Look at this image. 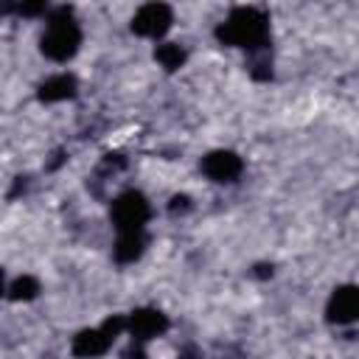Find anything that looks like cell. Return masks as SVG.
<instances>
[{
  "label": "cell",
  "instance_id": "obj_1",
  "mask_svg": "<svg viewBox=\"0 0 359 359\" xmlns=\"http://www.w3.org/2000/svg\"><path fill=\"white\" fill-rule=\"evenodd\" d=\"M216 39L230 48H244L247 53H258L269 48V17L255 6H238L216 25Z\"/></svg>",
  "mask_w": 359,
  "mask_h": 359
},
{
  "label": "cell",
  "instance_id": "obj_2",
  "mask_svg": "<svg viewBox=\"0 0 359 359\" xmlns=\"http://www.w3.org/2000/svg\"><path fill=\"white\" fill-rule=\"evenodd\" d=\"M79 48H81V28L73 20V8L67 6L48 8V25L39 39V50L50 62H67L79 53Z\"/></svg>",
  "mask_w": 359,
  "mask_h": 359
},
{
  "label": "cell",
  "instance_id": "obj_3",
  "mask_svg": "<svg viewBox=\"0 0 359 359\" xmlns=\"http://www.w3.org/2000/svg\"><path fill=\"white\" fill-rule=\"evenodd\" d=\"M123 331H126V314H112V317H107L98 328H84V331H79V334L73 337L70 351H73L76 359H98V356H104V353L112 348V342H115Z\"/></svg>",
  "mask_w": 359,
  "mask_h": 359
},
{
  "label": "cell",
  "instance_id": "obj_4",
  "mask_svg": "<svg viewBox=\"0 0 359 359\" xmlns=\"http://www.w3.org/2000/svg\"><path fill=\"white\" fill-rule=\"evenodd\" d=\"M109 219L118 233H137V230H146L151 219V205L140 191H123L112 199Z\"/></svg>",
  "mask_w": 359,
  "mask_h": 359
},
{
  "label": "cell",
  "instance_id": "obj_5",
  "mask_svg": "<svg viewBox=\"0 0 359 359\" xmlns=\"http://www.w3.org/2000/svg\"><path fill=\"white\" fill-rule=\"evenodd\" d=\"M171 22H174L171 6H165V3H146V6H140V8L135 11V17H132V31H135L137 36L160 39V36L168 34Z\"/></svg>",
  "mask_w": 359,
  "mask_h": 359
},
{
  "label": "cell",
  "instance_id": "obj_6",
  "mask_svg": "<svg viewBox=\"0 0 359 359\" xmlns=\"http://www.w3.org/2000/svg\"><path fill=\"white\" fill-rule=\"evenodd\" d=\"M168 317L160 311V309H151V306H143V309H135L126 314V331L132 334V342H151L157 337H163L168 331Z\"/></svg>",
  "mask_w": 359,
  "mask_h": 359
},
{
  "label": "cell",
  "instance_id": "obj_7",
  "mask_svg": "<svg viewBox=\"0 0 359 359\" xmlns=\"http://www.w3.org/2000/svg\"><path fill=\"white\" fill-rule=\"evenodd\" d=\"M199 168L213 182H236L244 171V160L230 149H216V151H208L202 157Z\"/></svg>",
  "mask_w": 359,
  "mask_h": 359
},
{
  "label": "cell",
  "instance_id": "obj_8",
  "mask_svg": "<svg viewBox=\"0 0 359 359\" xmlns=\"http://www.w3.org/2000/svg\"><path fill=\"white\" fill-rule=\"evenodd\" d=\"M359 317V289L353 283L337 286L325 306V320L331 325H351Z\"/></svg>",
  "mask_w": 359,
  "mask_h": 359
},
{
  "label": "cell",
  "instance_id": "obj_9",
  "mask_svg": "<svg viewBox=\"0 0 359 359\" xmlns=\"http://www.w3.org/2000/svg\"><path fill=\"white\" fill-rule=\"evenodd\" d=\"M76 93H79V81H76V76H70V73L48 76V79L36 87V98H39L42 104L70 101V98H76Z\"/></svg>",
  "mask_w": 359,
  "mask_h": 359
},
{
  "label": "cell",
  "instance_id": "obj_10",
  "mask_svg": "<svg viewBox=\"0 0 359 359\" xmlns=\"http://www.w3.org/2000/svg\"><path fill=\"white\" fill-rule=\"evenodd\" d=\"M146 244H149L146 230H137V233H118L115 247H112V258H115L118 264H135V261L146 252Z\"/></svg>",
  "mask_w": 359,
  "mask_h": 359
},
{
  "label": "cell",
  "instance_id": "obj_11",
  "mask_svg": "<svg viewBox=\"0 0 359 359\" xmlns=\"http://www.w3.org/2000/svg\"><path fill=\"white\" fill-rule=\"evenodd\" d=\"M154 59H157V65H160L163 70L174 73V70H180V67L185 65L188 53H185V48H182L180 42H160V45L154 48Z\"/></svg>",
  "mask_w": 359,
  "mask_h": 359
},
{
  "label": "cell",
  "instance_id": "obj_12",
  "mask_svg": "<svg viewBox=\"0 0 359 359\" xmlns=\"http://www.w3.org/2000/svg\"><path fill=\"white\" fill-rule=\"evenodd\" d=\"M39 292H42V286H39V280H36L34 275H20V278H14L11 286L6 289L8 300H14V303H28V300L39 297Z\"/></svg>",
  "mask_w": 359,
  "mask_h": 359
},
{
  "label": "cell",
  "instance_id": "obj_13",
  "mask_svg": "<svg viewBox=\"0 0 359 359\" xmlns=\"http://www.w3.org/2000/svg\"><path fill=\"white\" fill-rule=\"evenodd\" d=\"M247 67H250L252 79H258V81L272 79V56H269V48L266 50H258V53H250Z\"/></svg>",
  "mask_w": 359,
  "mask_h": 359
},
{
  "label": "cell",
  "instance_id": "obj_14",
  "mask_svg": "<svg viewBox=\"0 0 359 359\" xmlns=\"http://www.w3.org/2000/svg\"><path fill=\"white\" fill-rule=\"evenodd\" d=\"M194 205H191V196H185V194H177V196H171V202H168V213L171 216H177V213H188Z\"/></svg>",
  "mask_w": 359,
  "mask_h": 359
},
{
  "label": "cell",
  "instance_id": "obj_15",
  "mask_svg": "<svg viewBox=\"0 0 359 359\" xmlns=\"http://www.w3.org/2000/svg\"><path fill=\"white\" fill-rule=\"evenodd\" d=\"M121 359H149L146 345H143V342H132V345L123 351V356H121Z\"/></svg>",
  "mask_w": 359,
  "mask_h": 359
},
{
  "label": "cell",
  "instance_id": "obj_16",
  "mask_svg": "<svg viewBox=\"0 0 359 359\" xmlns=\"http://www.w3.org/2000/svg\"><path fill=\"white\" fill-rule=\"evenodd\" d=\"M252 275H255V278H272V264H258V266L252 269Z\"/></svg>",
  "mask_w": 359,
  "mask_h": 359
},
{
  "label": "cell",
  "instance_id": "obj_17",
  "mask_svg": "<svg viewBox=\"0 0 359 359\" xmlns=\"http://www.w3.org/2000/svg\"><path fill=\"white\" fill-rule=\"evenodd\" d=\"M6 294V272H3V266H0V297Z\"/></svg>",
  "mask_w": 359,
  "mask_h": 359
}]
</instances>
